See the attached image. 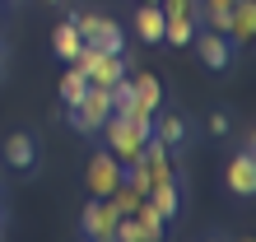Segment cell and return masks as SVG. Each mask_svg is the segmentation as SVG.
I'll return each instance as SVG.
<instances>
[{"mask_svg": "<svg viewBox=\"0 0 256 242\" xmlns=\"http://www.w3.org/2000/svg\"><path fill=\"white\" fill-rule=\"evenodd\" d=\"M186 135H191L186 116H177V112H154V140H163L168 149H177V144H186Z\"/></svg>", "mask_w": 256, "mask_h": 242, "instance_id": "obj_10", "label": "cell"}, {"mask_svg": "<svg viewBox=\"0 0 256 242\" xmlns=\"http://www.w3.org/2000/svg\"><path fill=\"white\" fill-rule=\"evenodd\" d=\"M224 38H228L233 47H242V42H252V38H256V0H233Z\"/></svg>", "mask_w": 256, "mask_h": 242, "instance_id": "obj_7", "label": "cell"}, {"mask_svg": "<svg viewBox=\"0 0 256 242\" xmlns=\"http://www.w3.org/2000/svg\"><path fill=\"white\" fill-rule=\"evenodd\" d=\"M84 242H94V238H84Z\"/></svg>", "mask_w": 256, "mask_h": 242, "instance_id": "obj_28", "label": "cell"}, {"mask_svg": "<svg viewBox=\"0 0 256 242\" xmlns=\"http://www.w3.org/2000/svg\"><path fill=\"white\" fill-rule=\"evenodd\" d=\"M84 88H88V80H84V70H66L61 74V84H56V94H61V102H66V108H74V102H80L84 98Z\"/></svg>", "mask_w": 256, "mask_h": 242, "instance_id": "obj_17", "label": "cell"}, {"mask_svg": "<svg viewBox=\"0 0 256 242\" xmlns=\"http://www.w3.org/2000/svg\"><path fill=\"white\" fill-rule=\"evenodd\" d=\"M228 130H233V121L224 116V112H214V116H210V135H219V140H224Z\"/></svg>", "mask_w": 256, "mask_h": 242, "instance_id": "obj_22", "label": "cell"}, {"mask_svg": "<svg viewBox=\"0 0 256 242\" xmlns=\"http://www.w3.org/2000/svg\"><path fill=\"white\" fill-rule=\"evenodd\" d=\"M102 135H108V154H112L116 163H135V158H140V149H144V140H149V135L135 126V121L116 116V112H108V121H102Z\"/></svg>", "mask_w": 256, "mask_h": 242, "instance_id": "obj_3", "label": "cell"}, {"mask_svg": "<svg viewBox=\"0 0 256 242\" xmlns=\"http://www.w3.org/2000/svg\"><path fill=\"white\" fill-rule=\"evenodd\" d=\"M242 242H252V238H242Z\"/></svg>", "mask_w": 256, "mask_h": 242, "instance_id": "obj_29", "label": "cell"}, {"mask_svg": "<svg viewBox=\"0 0 256 242\" xmlns=\"http://www.w3.org/2000/svg\"><path fill=\"white\" fill-rule=\"evenodd\" d=\"M70 66H74V70H84V80H88V84H98V88H112L116 80H126V74H130V60H126V56L98 52L94 42H84L80 56H74Z\"/></svg>", "mask_w": 256, "mask_h": 242, "instance_id": "obj_1", "label": "cell"}, {"mask_svg": "<svg viewBox=\"0 0 256 242\" xmlns=\"http://www.w3.org/2000/svg\"><path fill=\"white\" fill-rule=\"evenodd\" d=\"M94 47H98V52H112V56H126V33H122V24L102 19V33H98Z\"/></svg>", "mask_w": 256, "mask_h": 242, "instance_id": "obj_18", "label": "cell"}, {"mask_svg": "<svg viewBox=\"0 0 256 242\" xmlns=\"http://www.w3.org/2000/svg\"><path fill=\"white\" fill-rule=\"evenodd\" d=\"M205 242H219V238H205Z\"/></svg>", "mask_w": 256, "mask_h": 242, "instance_id": "obj_27", "label": "cell"}, {"mask_svg": "<svg viewBox=\"0 0 256 242\" xmlns=\"http://www.w3.org/2000/svg\"><path fill=\"white\" fill-rule=\"evenodd\" d=\"M140 5H158V0H140Z\"/></svg>", "mask_w": 256, "mask_h": 242, "instance_id": "obj_24", "label": "cell"}, {"mask_svg": "<svg viewBox=\"0 0 256 242\" xmlns=\"http://www.w3.org/2000/svg\"><path fill=\"white\" fill-rule=\"evenodd\" d=\"M70 24L80 28V38H84V42H98V33H102V14H98V10H84V14H70Z\"/></svg>", "mask_w": 256, "mask_h": 242, "instance_id": "obj_19", "label": "cell"}, {"mask_svg": "<svg viewBox=\"0 0 256 242\" xmlns=\"http://www.w3.org/2000/svg\"><path fill=\"white\" fill-rule=\"evenodd\" d=\"M144 200L154 205L163 219H177V214H182V186H177V177L172 182H154V186L144 191Z\"/></svg>", "mask_w": 256, "mask_h": 242, "instance_id": "obj_9", "label": "cell"}, {"mask_svg": "<svg viewBox=\"0 0 256 242\" xmlns=\"http://www.w3.org/2000/svg\"><path fill=\"white\" fill-rule=\"evenodd\" d=\"M163 14H186V19H196V0H158Z\"/></svg>", "mask_w": 256, "mask_h": 242, "instance_id": "obj_21", "label": "cell"}, {"mask_svg": "<svg viewBox=\"0 0 256 242\" xmlns=\"http://www.w3.org/2000/svg\"><path fill=\"white\" fill-rule=\"evenodd\" d=\"M0 242H5V228H0Z\"/></svg>", "mask_w": 256, "mask_h": 242, "instance_id": "obj_26", "label": "cell"}, {"mask_svg": "<svg viewBox=\"0 0 256 242\" xmlns=\"http://www.w3.org/2000/svg\"><path fill=\"white\" fill-rule=\"evenodd\" d=\"M126 80H130V88H135V102H140V108H149V112H158V108H163V84H158L149 70H140V74H126Z\"/></svg>", "mask_w": 256, "mask_h": 242, "instance_id": "obj_14", "label": "cell"}, {"mask_svg": "<svg viewBox=\"0 0 256 242\" xmlns=\"http://www.w3.org/2000/svg\"><path fill=\"white\" fill-rule=\"evenodd\" d=\"M80 47H84V38H80V28H74L70 19H66V24H56V33H52V52L61 56L66 66H70L74 56H80Z\"/></svg>", "mask_w": 256, "mask_h": 242, "instance_id": "obj_15", "label": "cell"}, {"mask_svg": "<svg viewBox=\"0 0 256 242\" xmlns=\"http://www.w3.org/2000/svg\"><path fill=\"white\" fill-rule=\"evenodd\" d=\"M108 112H112V94H108V88H98V84H88L84 98L74 102V108H66L70 126L80 130V135H98L102 121H108Z\"/></svg>", "mask_w": 256, "mask_h": 242, "instance_id": "obj_2", "label": "cell"}, {"mask_svg": "<svg viewBox=\"0 0 256 242\" xmlns=\"http://www.w3.org/2000/svg\"><path fill=\"white\" fill-rule=\"evenodd\" d=\"M108 200H112V210H116V214H135V205H140L144 196H140V191H130L126 182H122V186H116V191L108 196Z\"/></svg>", "mask_w": 256, "mask_h": 242, "instance_id": "obj_20", "label": "cell"}, {"mask_svg": "<svg viewBox=\"0 0 256 242\" xmlns=\"http://www.w3.org/2000/svg\"><path fill=\"white\" fill-rule=\"evenodd\" d=\"M47 5H61V0H47Z\"/></svg>", "mask_w": 256, "mask_h": 242, "instance_id": "obj_25", "label": "cell"}, {"mask_svg": "<svg viewBox=\"0 0 256 242\" xmlns=\"http://www.w3.org/2000/svg\"><path fill=\"white\" fill-rule=\"evenodd\" d=\"M0 74H5V52H0Z\"/></svg>", "mask_w": 256, "mask_h": 242, "instance_id": "obj_23", "label": "cell"}, {"mask_svg": "<svg viewBox=\"0 0 256 242\" xmlns=\"http://www.w3.org/2000/svg\"><path fill=\"white\" fill-rule=\"evenodd\" d=\"M135 38H140L144 47L163 42V5H140L135 10Z\"/></svg>", "mask_w": 256, "mask_h": 242, "instance_id": "obj_12", "label": "cell"}, {"mask_svg": "<svg viewBox=\"0 0 256 242\" xmlns=\"http://www.w3.org/2000/svg\"><path fill=\"white\" fill-rule=\"evenodd\" d=\"M5 163L19 168V172H28L38 163V149H33V135H28V130H14L10 140H5Z\"/></svg>", "mask_w": 256, "mask_h": 242, "instance_id": "obj_11", "label": "cell"}, {"mask_svg": "<svg viewBox=\"0 0 256 242\" xmlns=\"http://www.w3.org/2000/svg\"><path fill=\"white\" fill-rule=\"evenodd\" d=\"M191 38H196V19H186V14H163V42L186 47Z\"/></svg>", "mask_w": 256, "mask_h": 242, "instance_id": "obj_16", "label": "cell"}, {"mask_svg": "<svg viewBox=\"0 0 256 242\" xmlns=\"http://www.w3.org/2000/svg\"><path fill=\"white\" fill-rule=\"evenodd\" d=\"M130 219H135V228H140V242H163V233H168V219H163L149 200L135 205V214H130Z\"/></svg>", "mask_w": 256, "mask_h": 242, "instance_id": "obj_13", "label": "cell"}, {"mask_svg": "<svg viewBox=\"0 0 256 242\" xmlns=\"http://www.w3.org/2000/svg\"><path fill=\"white\" fill-rule=\"evenodd\" d=\"M84 186H88V196H102V200H108V196L122 186V163H116L108 149H98L94 158H88V172H84Z\"/></svg>", "mask_w": 256, "mask_h": 242, "instance_id": "obj_4", "label": "cell"}, {"mask_svg": "<svg viewBox=\"0 0 256 242\" xmlns=\"http://www.w3.org/2000/svg\"><path fill=\"white\" fill-rule=\"evenodd\" d=\"M228 191L233 196H256V154L252 149H242V154H233V163H228Z\"/></svg>", "mask_w": 256, "mask_h": 242, "instance_id": "obj_8", "label": "cell"}, {"mask_svg": "<svg viewBox=\"0 0 256 242\" xmlns=\"http://www.w3.org/2000/svg\"><path fill=\"white\" fill-rule=\"evenodd\" d=\"M116 219H122V214L112 210V200H102V196H88V205H84V214H80V228H84V238L102 242V238H112Z\"/></svg>", "mask_w": 256, "mask_h": 242, "instance_id": "obj_5", "label": "cell"}, {"mask_svg": "<svg viewBox=\"0 0 256 242\" xmlns=\"http://www.w3.org/2000/svg\"><path fill=\"white\" fill-rule=\"evenodd\" d=\"M191 42H196V56H200V66H205V70H228V60H233V42L224 38V33H214V28H210V33H196Z\"/></svg>", "mask_w": 256, "mask_h": 242, "instance_id": "obj_6", "label": "cell"}]
</instances>
